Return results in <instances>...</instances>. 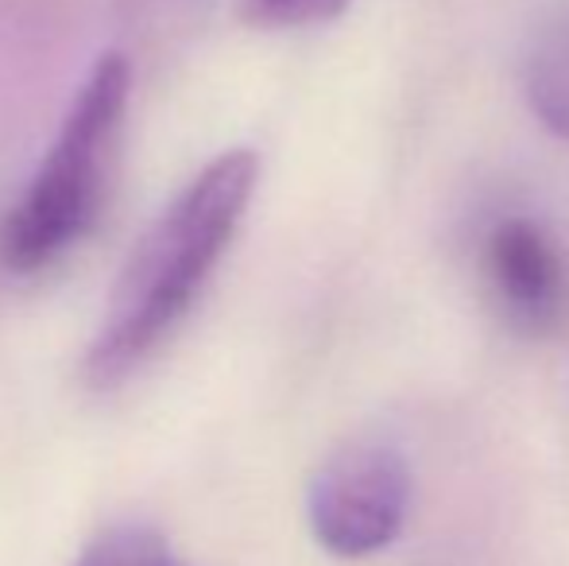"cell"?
<instances>
[{
    "mask_svg": "<svg viewBox=\"0 0 569 566\" xmlns=\"http://www.w3.org/2000/svg\"><path fill=\"white\" fill-rule=\"evenodd\" d=\"M349 0H252L256 20L276 23V28H307V23H326L341 12Z\"/></svg>",
    "mask_w": 569,
    "mask_h": 566,
    "instance_id": "cell-7",
    "label": "cell"
},
{
    "mask_svg": "<svg viewBox=\"0 0 569 566\" xmlns=\"http://www.w3.org/2000/svg\"><path fill=\"white\" fill-rule=\"evenodd\" d=\"M480 272L492 302L519 334H555L569 315V265L535 218H500L480 241Z\"/></svg>",
    "mask_w": 569,
    "mask_h": 566,
    "instance_id": "cell-4",
    "label": "cell"
},
{
    "mask_svg": "<svg viewBox=\"0 0 569 566\" xmlns=\"http://www.w3.org/2000/svg\"><path fill=\"white\" fill-rule=\"evenodd\" d=\"M78 566H182L151 528L124 524L113 528L78 559Z\"/></svg>",
    "mask_w": 569,
    "mask_h": 566,
    "instance_id": "cell-6",
    "label": "cell"
},
{
    "mask_svg": "<svg viewBox=\"0 0 569 566\" xmlns=\"http://www.w3.org/2000/svg\"><path fill=\"white\" fill-rule=\"evenodd\" d=\"M523 93L531 113L555 137L569 140V12L555 16L535 36L523 59Z\"/></svg>",
    "mask_w": 569,
    "mask_h": 566,
    "instance_id": "cell-5",
    "label": "cell"
},
{
    "mask_svg": "<svg viewBox=\"0 0 569 566\" xmlns=\"http://www.w3.org/2000/svg\"><path fill=\"white\" fill-rule=\"evenodd\" d=\"M411 508V469L403 454L376 438H360L318 466L307 489V520L315 539L338 559H368L396 544Z\"/></svg>",
    "mask_w": 569,
    "mask_h": 566,
    "instance_id": "cell-3",
    "label": "cell"
},
{
    "mask_svg": "<svg viewBox=\"0 0 569 566\" xmlns=\"http://www.w3.org/2000/svg\"><path fill=\"white\" fill-rule=\"evenodd\" d=\"M260 156L229 148L156 214L120 268L86 349V385L109 393L140 373L202 299L256 195Z\"/></svg>",
    "mask_w": 569,
    "mask_h": 566,
    "instance_id": "cell-1",
    "label": "cell"
},
{
    "mask_svg": "<svg viewBox=\"0 0 569 566\" xmlns=\"http://www.w3.org/2000/svg\"><path fill=\"white\" fill-rule=\"evenodd\" d=\"M132 101V62L106 51L70 98L47 156L0 226V260L8 272L31 276L59 265L93 229L106 202L120 129Z\"/></svg>",
    "mask_w": 569,
    "mask_h": 566,
    "instance_id": "cell-2",
    "label": "cell"
}]
</instances>
